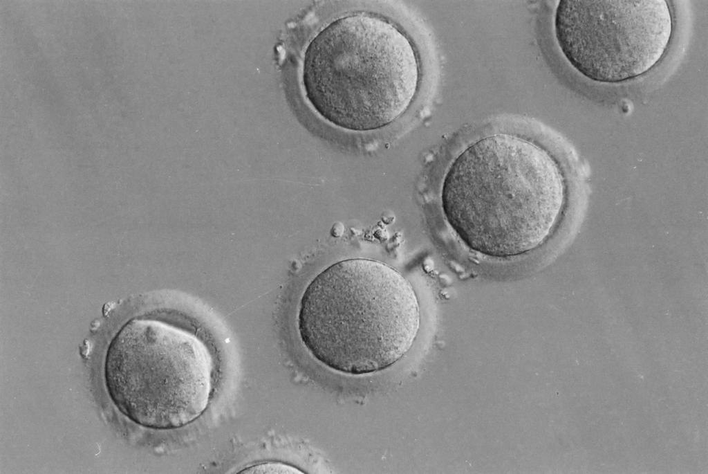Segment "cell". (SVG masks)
<instances>
[{
    "mask_svg": "<svg viewBox=\"0 0 708 474\" xmlns=\"http://www.w3.org/2000/svg\"><path fill=\"white\" fill-rule=\"evenodd\" d=\"M416 55L394 25L365 13L339 17L310 42L304 58L306 97L342 129H380L400 117L418 85Z\"/></svg>",
    "mask_w": 708,
    "mask_h": 474,
    "instance_id": "cell-3",
    "label": "cell"
},
{
    "mask_svg": "<svg viewBox=\"0 0 708 474\" xmlns=\"http://www.w3.org/2000/svg\"><path fill=\"white\" fill-rule=\"evenodd\" d=\"M445 219L469 249L496 258L537 249L561 210L564 184L543 147L506 133L480 138L442 171Z\"/></svg>",
    "mask_w": 708,
    "mask_h": 474,
    "instance_id": "cell-1",
    "label": "cell"
},
{
    "mask_svg": "<svg viewBox=\"0 0 708 474\" xmlns=\"http://www.w3.org/2000/svg\"><path fill=\"white\" fill-rule=\"evenodd\" d=\"M212 357L196 337L160 321L133 319L111 340L104 381L118 409L140 426L189 424L207 406Z\"/></svg>",
    "mask_w": 708,
    "mask_h": 474,
    "instance_id": "cell-4",
    "label": "cell"
},
{
    "mask_svg": "<svg viewBox=\"0 0 708 474\" xmlns=\"http://www.w3.org/2000/svg\"><path fill=\"white\" fill-rule=\"evenodd\" d=\"M240 473H302L297 468L279 462H265L247 467Z\"/></svg>",
    "mask_w": 708,
    "mask_h": 474,
    "instance_id": "cell-6",
    "label": "cell"
},
{
    "mask_svg": "<svg viewBox=\"0 0 708 474\" xmlns=\"http://www.w3.org/2000/svg\"><path fill=\"white\" fill-rule=\"evenodd\" d=\"M420 326L419 303L410 282L378 261L337 262L303 293L301 340L318 361L361 375L384 370L411 349Z\"/></svg>",
    "mask_w": 708,
    "mask_h": 474,
    "instance_id": "cell-2",
    "label": "cell"
},
{
    "mask_svg": "<svg viewBox=\"0 0 708 474\" xmlns=\"http://www.w3.org/2000/svg\"><path fill=\"white\" fill-rule=\"evenodd\" d=\"M555 36L580 73L599 82H619L645 73L664 53L672 33L664 0L560 1Z\"/></svg>",
    "mask_w": 708,
    "mask_h": 474,
    "instance_id": "cell-5",
    "label": "cell"
}]
</instances>
